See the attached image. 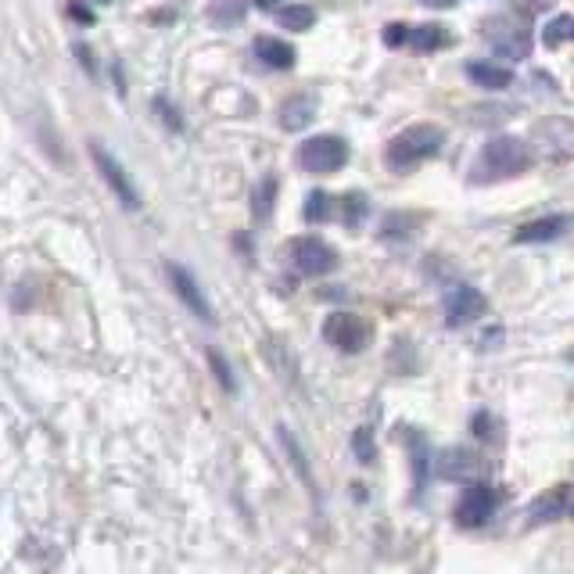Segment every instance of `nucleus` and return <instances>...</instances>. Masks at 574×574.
<instances>
[{
	"instance_id": "nucleus-25",
	"label": "nucleus",
	"mask_w": 574,
	"mask_h": 574,
	"mask_svg": "<svg viewBox=\"0 0 574 574\" xmlns=\"http://www.w3.org/2000/svg\"><path fill=\"white\" fill-rule=\"evenodd\" d=\"M334 208H337V202H331V194H327V191H312L306 197V219L309 222H327Z\"/></svg>"
},
{
	"instance_id": "nucleus-23",
	"label": "nucleus",
	"mask_w": 574,
	"mask_h": 574,
	"mask_svg": "<svg viewBox=\"0 0 574 574\" xmlns=\"http://www.w3.org/2000/svg\"><path fill=\"white\" fill-rule=\"evenodd\" d=\"M564 40H574V15H557L543 26V43L560 47Z\"/></svg>"
},
{
	"instance_id": "nucleus-32",
	"label": "nucleus",
	"mask_w": 574,
	"mask_h": 574,
	"mask_svg": "<svg viewBox=\"0 0 574 574\" xmlns=\"http://www.w3.org/2000/svg\"><path fill=\"white\" fill-rule=\"evenodd\" d=\"M420 4H428V8H452L456 0H420Z\"/></svg>"
},
{
	"instance_id": "nucleus-5",
	"label": "nucleus",
	"mask_w": 574,
	"mask_h": 574,
	"mask_svg": "<svg viewBox=\"0 0 574 574\" xmlns=\"http://www.w3.org/2000/svg\"><path fill=\"white\" fill-rule=\"evenodd\" d=\"M370 323L362 320V316L356 312H331L323 320V337H327V345H334L337 353H348V356H356L362 353V348L370 345Z\"/></svg>"
},
{
	"instance_id": "nucleus-8",
	"label": "nucleus",
	"mask_w": 574,
	"mask_h": 574,
	"mask_svg": "<svg viewBox=\"0 0 574 574\" xmlns=\"http://www.w3.org/2000/svg\"><path fill=\"white\" fill-rule=\"evenodd\" d=\"M435 474L445 477V482H467V485H474L477 477L485 474V460L474 449H456V445H449V449L438 452Z\"/></svg>"
},
{
	"instance_id": "nucleus-10",
	"label": "nucleus",
	"mask_w": 574,
	"mask_h": 574,
	"mask_svg": "<svg viewBox=\"0 0 574 574\" xmlns=\"http://www.w3.org/2000/svg\"><path fill=\"white\" fill-rule=\"evenodd\" d=\"M488 309V302L485 295L477 288H452L449 295H445V323L449 327H467V323H474V320H482Z\"/></svg>"
},
{
	"instance_id": "nucleus-19",
	"label": "nucleus",
	"mask_w": 574,
	"mask_h": 574,
	"mask_svg": "<svg viewBox=\"0 0 574 574\" xmlns=\"http://www.w3.org/2000/svg\"><path fill=\"white\" fill-rule=\"evenodd\" d=\"M449 43V33H445L442 26H417L413 37H409V47H413L417 54H431V51H442V47Z\"/></svg>"
},
{
	"instance_id": "nucleus-28",
	"label": "nucleus",
	"mask_w": 574,
	"mask_h": 574,
	"mask_svg": "<svg viewBox=\"0 0 574 574\" xmlns=\"http://www.w3.org/2000/svg\"><path fill=\"white\" fill-rule=\"evenodd\" d=\"M384 43L388 47H409V37H413V29L403 26V22H392V26H384Z\"/></svg>"
},
{
	"instance_id": "nucleus-33",
	"label": "nucleus",
	"mask_w": 574,
	"mask_h": 574,
	"mask_svg": "<svg viewBox=\"0 0 574 574\" xmlns=\"http://www.w3.org/2000/svg\"><path fill=\"white\" fill-rule=\"evenodd\" d=\"M567 362H574V348H571V353H567Z\"/></svg>"
},
{
	"instance_id": "nucleus-18",
	"label": "nucleus",
	"mask_w": 574,
	"mask_h": 574,
	"mask_svg": "<svg viewBox=\"0 0 574 574\" xmlns=\"http://www.w3.org/2000/svg\"><path fill=\"white\" fill-rule=\"evenodd\" d=\"M277 22H280V29H288V33H309L316 26V11L306 4H288L277 11Z\"/></svg>"
},
{
	"instance_id": "nucleus-31",
	"label": "nucleus",
	"mask_w": 574,
	"mask_h": 574,
	"mask_svg": "<svg viewBox=\"0 0 574 574\" xmlns=\"http://www.w3.org/2000/svg\"><path fill=\"white\" fill-rule=\"evenodd\" d=\"M255 8L259 11H280V8H288V0H255Z\"/></svg>"
},
{
	"instance_id": "nucleus-27",
	"label": "nucleus",
	"mask_w": 574,
	"mask_h": 574,
	"mask_svg": "<svg viewBox=\"0 0 574 574\" xmlns=\"http://www.w3.org/2000/svg\"><path fill=\"white\" fill-rule=\"evenodd\" d=\"M409 445H413V474H417V488L424 485V471H428V445H424V438L420 435H409Z\"/></svg>"
},
{
	"instance_id": "nucleus-17",
	"label": "nucleus",
	"mask_w": 574,
	"mask_h": 574,
	"mask_svg": "<svg viewBox=\"0 0 574 574\" xmlns=\"http://www.w3.org/2000/svg\"><path fill=\"white\" fill-rule=\"evenodd\" d=\"M567 507V485H557L549 496L543 499H535V507H532V524H543V521H557L560 513H564Z\"/></svg>"
},
{
	"instance_id": "nucleus-7",
	"label": "nucleus",
	"mask_w": 574,
	"mask_h": 574,
	"mask_svg": "<svg viewBox=\"0 0 574 574\" xmlns=\"http://www.w3.org/2000/svg\"><path fill=\"white\" fill-rule=\"evenodd\" d=\"M496 507H499L496 488L485 482H474L460 496V502H456V524H463V528H482L492 513H496Z\"/></svg>"
},
{
	"instance_id": "nucleus-16",
	"label": "nucleus",
	"mask_w": 574,
	"mask_h": 574,
	"mask_svg": "<svg viewBox=\"0 0 574 574\" xmlns=\"http://www.w3.org/2000/svg\"><path fill=\"white\" fill-rule=\"evenodd\" d=\"M244 15H248V0H213L205 11V18L213 22L216 29H230V26H241Z\"/></svg>"
},
{
	"instance_id": "nucleus-20",
	"label": "nucleus",
	"mask_w": 574,
	"mask_h": 574,
	"mask_svg": "<svg viewBox=\"0 0 574 574\" xmlns=\"http://www.w3.org/2000/svg\"><path fill=\"white\" fill-rule=\"evenodd\" d=\"M337 213H342V219L356 230L359 219H367V213H370L367 194H362V191H345L342 197H337Z\"/></svg>"
},
{
	"instance_id": "nucleus-13",
	"label": "nucleus",
	"mask_w": 574,
	"mask_h": 574,
	"mask_svg": "<svg viewBox=\"0 0 574 574\" xmlns=\"http://www.w3.org/2000/svg\"><path fill=\"white\" fill-rule=\"evenodd\" d=\"M571 216L557 213V216H543V219H528L524 227L513 230V241L518 244H546V241H557L560 233L567 230Z\"/></svg>"
},
{
	"instance_id": "nucleus-15",
	"label": "nucleus",
	"mask_w": 574,
	"mask_h": 574,
	"mask_svg": "<svg viewBox=\"0 0 574 574\" xmlns=\"http://www.w3.org/2000/svg\"><path fill=\"white\" fill-rule=\"evenodd\" d=\"M252 47H255V58H259V62H266L269 68H291V65H295V47H291L288 40L259 37Z\"/></svg>"
},
{
	"instance_id": "nucleus-2",
	"label": "nucleus",
	"mask_w": 574,
	"mask_h": 574,
	"mask_svg": "<svg viewBox=\"0 0 574 574\" xmlns=\"http://www.w3.org/2000/svg\"><path fill=\"white\" fill-rule=\"evenodd\" d=\"M445 148V130L438 123H417L406 126L403 133H395L384 148V162H388L392 173H409L417 169L420 162L435 158L438 151Z\"/></svg>"
},
{
	"instance_id": "nucleus-22",
	"label": "nucleus",
	"mask_w": 574,
	"mask_h": 574,
	"mask_svg": "<svg viewBox=\"0 0 574 574\" xmlns=\"http://www.w3.org/2000/svg\"><path fill=\"white\" fill-rule=\"evenodd\" d=\"M277 435H280V445H284V452H288V460L295 463V471L298 477L306 485H312V474H309V463H306V452H302V445L295 442V435H291L288 428H277Z\"/></svg>"
},
{
	"instance_id": "nucleus-29",
	"label": "nucleus",
	"mask_w": 574,
	"mask_h": 574,
	"mask_svg": "<svg viewBox=\"0 0 574 574\" xmlns=\"http://www.w3.org/2000/svg\"><path fill=\"white\" fill-rule=\"evenodd\" d=\"M492 428H496V420H492L488 413H477V417H474V435L482 438V442L496 435V431H492Z\"/></svg>"
},
{
	"instance_id": "nucleus-26",
	"label": "nucleus",
	"mask_w": 574,
	"mask_h": 574,
	"mask_svg": "<svg viewBox=\"0 0 574 574\" xmlns=\"http://www.w3.org/2000/svg\"><path fill=\"white\" fill-rule=\"evenodd\" d=\"M208 367H213V373H216V381L222 384V392H238V381H233V370L227 367V359H222L216 348H208Z\"/></svg>"
},
{
	"instance_id": "nucleus-4",
	"label": "nucleus",
	"mask_w": 574,
	"mask_h": 574,
	"mask_svg": "<svg viewBox=\"0 0 574 574\" xmlns=\"http://www.w3.org/2000/svg\"><path fill=\"white\" fill-rule=\"evenodd\" d=\"M521 18V15H518ZM510 15H496L485 22V37L488 43L496 47L502 58H513V62H521V58L532 54V29L528 22H518Z\"/></svg>"
},
{
	"instance_id": "nucleus-30",
	"label": "nucleus",
	"mask_w": 574,
	"mask_h": 574,
	"mask_svg": "<svg viewBox=\"0 0 574 574\" xmlns=\"http://www.w3.org/2000/svg\"><path fill=\"white\" fill-rule=\"evenodd\" d=\"M68 15H73L76 22H84V26H93V15L87 8H79V4H68Z\"/></svg>"
},
{
	"instance_id": "nucleus-34",
	"label": "nucleus",
	"mask_w": 574,
	"mask_h": 574,
	"mask_svg": "<svg viewBox=\"0 0 574 574\" xmlns=\"http://www.w3.org/2000/svg\"><path fill=\"white\" fill-rule=\"evenodd\" d=\"M571 513H574V510H571Z\"/></svg>"
},
{
	"instance_id": "nucleus-6",
	"label": "nucleus",
	"mask_w": 574,
	"mask_h": 574,
	"mask_svg": "<svg viewBox=\"0 0 574 574\" xmlns=\"http://www.w3.org/2000/svg\"><path fill=\"white\" fill-rule=\"evenodd\" d=\"M291 259L306 277H327L337 269V252L316 233H306V238H291Z\"/></svg>"
},
{
	"instance_id": "nucleus-9",
	"label": "nucleus",
	"mask_w": 574,
	"mask_h": 574,
	"mask_svg": "<svg viewBox=\"0 0 574 574\" xmlns=\"http://www.w3.org/2000/svg\"><path fill=\"white\" fill-rule=\"evenodd\" d=\"M90 155H93V162H98V169H101V177H104V183L112 187L115 191V197L130 208H140V194H137V187H133V180H130V173L123 169V162L115 158V155H109L101 144H90Z\"/></svg>"
},
{
	"instance_id": "nucleus-3",
	"label": "nucleus",
	"mask_w": 574,
	"mask_h": 574,
	"mask_svg": "<svg viewBox=\"0 0 574 574\" xmlns=\"http://www.w3.org/2000/svg\"><path fill=\"white\" fill-rule=\"evenodd\" d=\"M348 140L337 137V133H316L309 140H302L298 144V166L306 173H320V177H327V173H337L348 166Z\"/></svg>"
},
{
	"instance_id": "nucleus-12",
	"label": "nucleus",
	"mask_w": 574,
	"mask_h": 574,
	"mask_svg": "<svg viewBox=\"0 0 574 574\" xmlns=\"http://www.w3.org/2000/svg\"><path fill=\"white\" fill-rule=\"evenodd\" d=\"M316 109H320L316 93L298 90V93H291V98H284V104H280V112H277V123L284 126L288 133H302V130H309L312 126Z\"/></svg>"
},
{
	"instance_id": "nucleus-21",
	"label": "nucleus",
	"mask_w": 574,
	"mask_h": 574,
	"mask_svg": "<svg viewBox=\"0 0 574 574\" xmlns=\"http://www.w3.org/2000/svg\"><path fill=\"white\" fill-rule=\"evenodd\" d=\"M273 202H277V177H266L259 187H255L252 194V213L259 222H266L269 216H273Z\"/></svg>"
},
{
	"instance_id": "nucleus-11",
	"label": "nucleus",
	"mask_w": 574,
	"mask_h": 574,
	"mask_svg": "<svg viewBox=\"0 0 574 574\" xmlns=\"http://www.w3.org/2000/svg\"><path fill=\"white\" fill-rule=\"evenodd\" d=\"M166 273H169V284H173V291L180 295V302L187 309H191L197 320H205V323H216V312H213V306H208V298H205V291L197 288V280L187 273L183 266H177V263H169L166 266Z\"/></svg>"
},
{
	"instance_id": "nucleus-1",
	"label": "nucleus",
	"mask_w": 574,
	"mask_h": 574,
	"mask_svg": "<svg viewBox=\"0 0 574 574\" xmlns=\"http://www.w3.org/2000/svg\"><path fill=\"white\" fill-rule=\"evenodd\" d=\"M535 166L532 148L518 137H492L488 144L477 151L474 166V183H496V180H513L521 173Z\"/></svg>"
},
{
	"instance_id": "nucleus-14",
	"label": "nucleus",
	"mask_w": 574,
	"mask_h": 574,
	"mask_svg": "<svg viewBox=\"0 0 574 574\" xmlns=\"http://www.w3.org/2000/svg\"><path fill=\"white\" fill-rule=\"evenodd\" d=\"M467 76H471L474 87H485V90H507L513 84L510 68L496 65V62H471V65H467Z\"/></svg>"
},
{
	"instance_id": "nucleus-24",
	"label": "nucleus",
	"mask_w": 574,
	"mask_h": 574,
	"mask_svg": "<svg viewBox=\"0 0 574 574\" xmlns=\"http://www.w3.org/2000/svg\"><path fill=\"white\" fill-rule=\"evenodd\" d=\"M353 452H356V460L362 467H370L373 460H378V442H373V431L370 428H356L353 431Z\"/></svg>"
}]
</instances>
